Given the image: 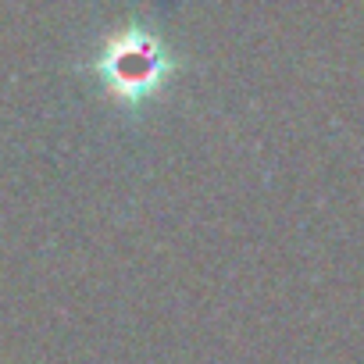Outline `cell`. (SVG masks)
I'll return each instance as SVG.
<instances>
[{
  "label": "cell",
  "instance_id": "obj_1",
  "mask_svg": "<svg viewBox=\"0 0 364 364\" xmlns=\"http://www.w3.org/2000/svg\"><path fill=\"white\" fill-rule=\"evenodd\" d=\"M100 72L104 79L111 82V90L118 93H146L161 72H164V61H161V50L150 36L143 33H125V36H114L100 58Z\"/></svg>",
  "mask_w": 364,
  "mask_h": 364
}]
</instances>
